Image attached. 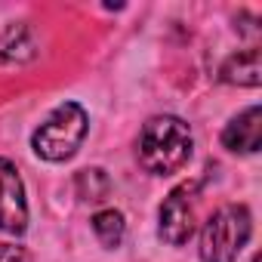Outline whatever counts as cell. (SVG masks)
Listing matches in <instances>:
<instances>
[{
	"label": "cell",
	"instance_id": "10",
	"mask_svg": "<svg viewBox=\"0 0 262 262\" xmlns=\"http://www.w3.org/2000/svg\"><path fill=\"white\" fill-rule=\"evenodd\" d=\"M0 262H31L25 247H13V244H0Z\"/></svg>",
	"mask_w": 262,
	"mask_h": 262
},
{
	"label": "cell",
	"instance_id": "2",
	"mask_svg": "<svg viewBox=\"0 0 262 262\" xmlns=\"http://www.w3.org/2000/svg\"><path fill=\"white\" fill-rule=\"evenodd\" d=\"M86 129H90V117L86 111L77 105V102H62L56 105L47 120L34 129L31 136V148L37 158L50 161V164H59V161H68L77 155L80 142L86 139Z\"/></svg>",
	"mask_w": 262,
	"mask_h": 262
},
{
	"label": "cell",
	"instance_id": "6",
	"mask_svg": "<svg viewBox=\"0 0 262 262\" xmlns=\"http://www.w3.org/2000/svg\"><path fill=\"white\" fill-rule=\"evenodd\" d=\"M222 145L234 155H256L262 145V108L250 105L222 129Z\"/></svg>",
	"mask_w": 262,
	"mask_h": 262
},
{
	"label": "cell",
	"instance_id": "7",
	"mask_svg": "<svg viewBox=\"0 0 262 262\" xmlns=\"http://www.w3.org/2000/svg\"><path fill=\"white\" fill-rule=\"evenodd\" d=\"M222 80H225V83H237V86H259V80H262L259 50L250 47V50L231 56V59L222 65Z\"/></svg>",
	"mask_w": 262,
	"mask_h": 262
},
{
	"label": "cell",
	"instance_id": "9",
	"mask_svg": "<svg viewBox=\"0 0 262 262\" xmlns=\"http://www.w3.org/2000/svg\"><path fill=\"white\" fill-rule=\"evenodd\" d=\"M93 231H96V237H99L102 247H108V250L120 247V241H123V234H126L123 213H120V210H99V213L93 216Z\"/></svg>",
	"mask_w": 262,
	"mask_h": 262
},
{
	"label": "cell",
	"instance_id": "4",
	"mask_svg": "<svg viewBox=\"0 0 262 262\" xmlns=\"http://www.w3.org/2000/svg\"><path fill=\"white\" fill-rule=\"evenodd\" d=\"M194 182H185L179 188H173L167 194V201L161 204V213H158V231L167 244L173 247H182L191 231H194Z\"/></svg>",
	"mask_w": 262,
	"mask_h": 262
},
{
	"label": "cell",
	"instance_id": "8",
	"mask_svg": "<svg viewBox=\"0 0 262 262\" xmlns=\"http://www.w3.org/2000/svg\"><path fill=\"white\" fill-rule=\"evenodd\" d=\"M34 56V37L28 25H10L0 34V59L4 62H28Z\"/></svg>",
	"mask_w": 262,
	"mask_h": 262
},
{
	"label": "cell",
	"instance_id": "3",
	"mask_svg": "<svg viewBox=\"0 0 262 262\" xmlns=\"http://www.w3.org/2000/svg\"><path fill=\"white\" fill-rule=\"evenodd\" d=\"M253 234V219L244 204L219 207L201 228V262H237Z\"/></svg>",
	"mask_w": 262,
	"mask_h": 262
},
{
	"label": "cell",
	"instance_id": "1",
	"mask_svg": "<svg viewBox=\"0 0 262 262\" xmlns=\"http://www.w3.org/2000/svg\"><path fill=\"white\" fill-rule=\"evenodd\" d=\"M139 164L155 176H170L182 170L191 158V129L173 114L151 117L139 133Z\"/></svg>",
	"mask_w": 262,
	"mask_h": 262
},
{
	"label": "cell",
	"instance_id": "5",
	"mask_svg": "<svg viewBox=\"0 0 262 262\" xmlns=\"http://www.w3.org/2000/svg\"><path fill=\"white\" fill-rule=\"evenodd\" d=\"M28 228V201L25 185L13 161L0 158V231L22 234Z\"/></svg>",
	"mask_w": 262,
	"mask_h": 262
}]
</instances>
